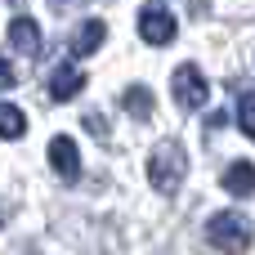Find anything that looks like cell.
Wrapping results in <instances>:
<instances>
[{"label":"cell","instance_id":"obj_11","mask_svg":"<svg viewBox=\"0 0 255 255\" xmlns=\"http://www.w3.org/2000/svg\"><path fill=\"white\" fill-rule=\"evenodd\" d=\"M27 134V117L13 103H0V139H22Z\"/></svg>","mask_w":255,"mask_h":255},{"label":"cell","instance_id":"obj_8","mask_svg":"<svg viewBox=\"0 0 255 255\" xmlns=\"http://www.w3.org/2000/svg\"><path fill=\"white\" fill-rule=\"evenodd\" d=\"M9 45H13L22 58H36V54H40V27H36L27 13H18V18L9 22Z\"/></svg>","mask_w":255,"mask_h":255},{"label":"cell","instance_id":"obj_3","mask_svg":"<svg viewBox=\"0 0 255 255\" xmlns=\"http://www.w3.org/2000/svg\"><path fill=\"white\" fill-rule=\"evenodd\" d=\"M170 90H175V103H179V108H188V112L206 108V99H211V85H206V76L197 72V63H184V67H175V76H170Z\"/></svg>","mask_w":255,"mask_h":255},{"label":"cell","instance_id":"obj_12","mask_svg":"<svg viewBox=\"0 0 255 255\" xmlns=\"http://www.w3.org/2000/svg\"><path fill=\"white\" fill-rule=\"evenodd\" d=\"M238 126L247 139H255V94H238Z\"/></svg>","mask_w":255,"mask_h":255},{"label":"cell","instance_id":"obj_13","mask_svg":"<svg viewBox=\"0 0 255 255\" xmlns=\"http://www.w3.org/2000/svg\"><path fill=\"white\" fill-rule=\"evenodd\" d=\"M85 130H90L94 139H108V121H103L99 112H90V117H85Z\"/></svg>","mask_w":255,"mask_h":255},{"label":"cell","instance_id":"obj_15","mask_svg":"<svg viewBox=\"0 0 255 255\" xmlns=\"http://www.w3.org/2000/svg\"><path fill=\"white\" fill-rule=\"evenodd\" d=\"M76 4H85V0H49L54 13H67V9H76Z\"/></svg>","mask_w":255,"mask_h":255},{"label":"cell","instance_id":"obj_6","mask_svg":"<svg viewBox=\"0 0 255 255\" xmlns=\"http://www.w3.org/2000/svg\"><path fill=\"white\" fill-rule=\"evenodd\" d=\"M81 90H85V72H81V67L58 63V67L49 72V99H54V103H67V99H76Z\"/></svg>","mask_w":255,"mask_h":255},{"label":"cell","instance_id":"obj_2","mask_svg":"<svg viewBox=\"0 0 255 255\" xmlns=\"http://www.w3.org/2000/svg\"><path fill=\"white\" fill-rule=\"evenodd\" d=\"M251 220L242 215V211H220V215H211L206 220V242L215 247V251H229V255H238V251H247L251 247Z\"/></svg>","mask_w":255,"mask_h":255},{"label":"cell","instance_id":"obj_10","mask_svg":"<svg viewBox=\"0 0 255 255\" xmlns=\"http://www.w3.org/2000/svg\"><path fill=\"white\" fill-rule=\"evenodd\" d=\"M121 108H126L134 121H148V117H152V90H148V85H130V90L121 94Z\"/></svg>","mask_w":255,"mask_h":255},{"label":"cell","instance_id":"obj_5","mask_svg":"<svg viewBox=\"0 0 255 255\" xmlns=\"http://www.w3.org/2000/svg\"><path fill=\"white\" fill-rule=\"evenodd\" d=\"M175 31H179V27H175V18H170L161 4H148V9L139 13V36H143L148 45H170Z\"/></svg>","mask_w":255,"mask_h":255},{"label":"cell","instance_id":"obj_4","mask_svg":"<svg viewBox=\"0 0 255 255\" xmlns=\"http://www.w3.org/2000/svg\"><path fill=\"white\" fill-rule=\"evenodd\" d=\"M49 166H54V175H58L63 184H76V179H81V152H76V139L54 134V139H49Z\"/></svg>","mask_w":255,"mask_h":255},{"label":"cell","instance_id":"obj_7","mask_svg":"<svg viewBox=\"0 0 255 255\" xmlns=\"http://www.w3.org/2000/svg\"><path fill=\"white\" fill-rule=\"evenodd\" d=\"M103 40H108V22H99V18H85V22L72 31V45H67V49H72V58H90V54H94Z\"/></svg>","mask_w":255,"mask_h":255},{"label":"cell","instance_id":"obj_9","mask_svg":"<svg viewBox=\"0 0 255 255\" xmlns=\"http://www.w3.org/2000/svg\"><path fill=\"white\" fill-rule=\"evenodd\" d=\"M220 184H224V193H233V197H251L255 193V161H233Z\"/></svg>","mask_w":255,"mask_h":255},{"label":"cell","instance_id":"obj_1","mask_svg":"<svg viewBox=\"0 0 255 255\" xmlns=\"http://www.w3.org/2000/svg\"><path fill=\"white\" fill-rule=\"evenodd\" d=\"M184 175H188L184 143H179V139H161V143L148 152V179H152V188H157L161 197H170V193H179Z\"/></svg>","mask_w":255,"mask_h":255},{"label":"cell","instance_id":"obj_14","mask_svg":"<svg viewBox=\"0 0 255 255\" xmlns=\"http://www.w3.org/2000/svg\"><path fill=\"white\" fill-rule=\"evenodd\" d=\"M13 81H18V72H13V67H9V63H4V58H0V90H9V85H13Z\"/></svg>","mask_w":255,"mask_h":255},{"label":"cell","instance_id":"obj_16","mask_svg":"<svg viewBox=\"0 0 255 255\" xmlns=\"http://www.w3.org/2000/svg\"><path fill=\"white\" fill-rule=\"evenodd\" d=\"M0 224H4V215H0Z\"/></svg>","mask_w":255,"mask_h":255}]
</instances>
